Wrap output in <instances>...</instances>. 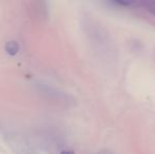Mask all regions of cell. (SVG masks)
Masks as SVG:
<instances>
[{"mask_svg": "<svg viewBox=\"0 0 155 154\" xmlns=\"http://www.w3.org/2000/svg\"><path fill=\"white\" fill-rule=\"evenodd\" d=\"M84 29L89 37L92 39L93 44L96 45L97 49H99L102 53H113L112 39L110 37V34L104 29L102 25L96 21L88 19Z\"/></svg>", "mask_w": 155, "mask_h": 154, "instance_id": "1", "label": "cell"}, {"mask_svg": "<svg viewBox=\"0 0 155 154\" xmlns=\"http://www.w3.org/2000/svg\"><path fill=\"white\" fill-rule=\"evenodd\" d=\"M116 4L127 6V8H149L152 0H113Z\"/></svg>", "mask_w": 155, "mask_h": 154, "instance_id": "4", "label": "cell"}, {"mask_svg": "<svg viewBox=\"0 0 155 154\" xmlns=\"http://www.w3.org/2000/svg\"><path fill=\"white\" fill-rule=\"evenodd\" d=\"M148 10H149V12H151L153 15H155V0H152L151 4H150V6H149Z\"/></svg>", "mask_w": 155, "mask_h": 154, "instance_id": "6", "label": "cell"}, {"mask_svg": "<svg viewBox=\"0 0 155 154\" xmlns=\"http://www.w3.org/2000/svg\"><path fill=\"white\" fill-rule=\"evenodd\" d=\"M36 88L38 89L41 94L47 96L48 98L52 99L53 101H56L58 103H63V105L73 103V98L69 94L60 90H57V89L53 88L51 86H48V84H42V82H38V84H36Z\"/></svg>", "mask_w": 155, "mask_h": 154, "instance_id": "2", "label": "cell"}, {"mask_svg": "<svg viewBox=\"0 0 155 154\" xmlns=\"http://www.w3.org/2000/svg\"><path fill=\"white\" fill-rule=\"evenodd\" d=\"M5 51H6V53H8V55L15 56L19 52L18 42H16V41H14V40H11V41H8V42H6Z\"/></svg>", "mask_w": 155, "mask_h": 154, "instance_id": "5", "label": "cell"}, {"mask_svg": "<svg viewBox=\"0 0 155 154\" xmlns=\"http://www.w3.org/2000/svg\"><path fill=\"white\" fill-rule=\"evenodd\" d=\"M29 12L35 20H45L48 17V6L45 0H31Z\"/></svg>", "mask_w": 155, "mask_h": 154, "instance_id": "3", "label": "cell"}]
</instances>
